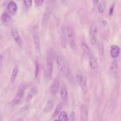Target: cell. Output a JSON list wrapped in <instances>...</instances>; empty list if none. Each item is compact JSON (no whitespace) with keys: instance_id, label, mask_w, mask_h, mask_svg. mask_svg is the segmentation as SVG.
<instances>
[{"instance_id":"obj_1","label":"cell","mask_w":121,"mask_h":121,"mask_svg":"<svg viewBox=\"0 0 121 121\" xmlns=\"http://www.w3.org/2000/svg\"><path fill=\"white\" fill-rule=\"evenodd\" d=\"M46 59V68L45 72V77L46 79L48 81L52 78L53 66L52 57L49 52L47 53Z\"/></svg>"},{"instance_id":"obj_2","label":"cell","mask_w":121,"mask_h":121,"mask_svg":"<svg viewBox=\"0 0 121 121\" xmlns=\"http://www.w3.org/2000/svg\"><path fill=\"white\" fill-rule=\"evenodd\" d=\"M27 86L26 83H23L20 86L17 93L13 100L12 104L13 105H16L19 103L21 98L24 94L25 90Z\"/></svg>"},{"instance_id":"obj_3","label":"cell","mask_w":121,"mask_h":121,"mask_svg":"<svg viewBox=\"0 0 121 121\" xmlns=\"http://www.w3.org/2000/svg\"><path fill=\"white\" fill-rule=\"evenodd\" d=\"M68 38L71 47L74 48L76 47L75 34L73 29L70 27L67 28Z\"/></svg>"},{"instance_id":"obj_4","label":"cell","mask_w":121,"mask_h":121,"mask_svg":"<svg viewBox=\"0 0 121 121\" xmlns=\"http://www.w3.org/2000/svg\"><path fill=\"white\" fill-rule=\"evenodd\" d=\"M98 29L97 26L93 25L91 27L90 31V41L92 45L95 43L97 40Z\"/></svg>"},{"instance_id":"obj_5","label":"cell","mask_w":121,"mask_h":121,"mask_svg":"<svg viewBox=\"0 0 121 121\" xmlns=\"http://www.w3.org/2000/svg\"><path fill=\"white\" fill-rule=\"evenodd\" d=\"M59 85V81L58 78H56L54 80L50 87V90L53 95L55 94L58 90Z\"/></svg>"},{"instance_id":"obj_6","label":"cell","mask_w":121,"mask_h":121,"mask_svg":"<svg viewBox=\"0 0 121 121\" xmlns=\"http://www.w3.org/2000/svg\"><path fill=\"white\" fill-rule=\"evenodd\" d=\"M1 19L4 24L6 26L9 25L11 21L10 15L6 12H4L2 14L1 17Z\"/></svg>"},{"instance_id":"obj_7","label":"cell","mask_w":121,"mask_h":121,"mask_svg":"<svg viewBox=\"0 0 121 121\" xmlns=\"http://www.w3.org/2000/svg\"><path fill=\"white\" fill-rule=\"evenodd\" d=\"M120 52V48L117 45H114L111 46L110 53L112 57L115 58L117 57L119 54Z\"/></svg>"},{"instance_id":"obj_8","label":"cell","mask_w":121,"mask_h":121,"mask_svg":"<svg viewBox=\"0 0 121 121\" xmlns=\"http://www.w3.org/2000/svg\"><path fill=\"white\" fill-rule=\"evenodd\" d=\"M81 121H87L88 118V112L86 107L82 105L81 107Z\"/></svg>"},{"instance_id":"obj_9","label":"cell","mask_w":121,"mask_h":121,"mask_svg":"<svg viewBox=\"0 0 121 121\" xmlns=\"http://www.w3.org/2000/svg\"><path fill=\"white\" fill-rule=\"evenodd\" d=\"M56 59L58 70L60 71H63L65 69V65L62 59L60 56L57 55Z\"/></svg>"},{"instance_id":"obj_10","label":"cell","mask_w":121,"mask_h":121,"mask_svg":"<svg viewBox=\"0 0 121 121\" xmlns=\"http://www.w3.org/2000/svg\"><path fill=\"white\" fill-rule=\"evenodd\" d=\"M79 84L83 93L86 94L87 92L88 88L86 78L85 76H82Z\"/></svg>"},{"instance_id":"obj_11","label":"cell","mask_w":121,"mask_h":121,"mask_svg":"<svg viewBox=\"0 0 121 121\" xmlns=\"http://www.w3.org/2000/svg\"><path fill=\"white\" fill-rule=\"evenodd\" d=\"M12 34L15 41L19 46L22 45V42L19 35L17 30L13 29L12 30Z\"/></svg>"},{"instance_id":"obj_12","label":"cell","mask_w":121,"mask_h":121,"mask_svg":"<svg viewBox=\"0 0 121 121\" xmlns=\"http://www.w3.org/2000/svg\"><path fill=\"white\" fill-rule=\"evenodd\" d=\"M8 8L9 11L10 13L12 14H14L17 10L16 4L13 1H11L8 5Z\"/></svg>"},{"instance_id":"obj_13","label":"cell","mask_w":121,"mask_h":121,"mask_svg":"<svg viewBox=\"0 0 121 121\" xmlns=\"http://www.w3.org/2000/svg\"><path fill=\"white\" fill-rule=\"evenodd\" d=\"M54 105L53 102L51 100H48L44 107L43 112L45 113L50 112L52 110Z\"/></svg>"},{"instance_id":"obj_14","label":"cell","mask_w":121,"mask_h":121,"mask_svg":"<svg viewBox=\"0 0 121 121\" xmlns=\"http://www.w3.org/2000/svg\"><path fill=\"white\" fill-rule=\"evenodd\" d=\"M37 88L35 87H33L27 95L26 101L28 102L30 101L37 93Z\"/></svg>"},{"instance_id":"obj_15","label":"cell","mask_w":121,"mask_h":121,"mask_svg":"<svg viewBox=\"0 0 121 121\" xmlns=\"http://www.w3.org/2000/svg\"><path fill=\"white\" fill-rule=\"evenodd\" d=\"M60 97L61 99L64 100L67 99L68 98V94L67 89L65 86L63 85L62 86L60 91Z\"/></svg>"},{"instance_id":"obj_16","label":"cell","mask_w":121,"mask_h":121,"mask_svg":"<svg viewBox=\"0 0 121 121\" xmlns=\"http://www.w3.org/2000/svg\"><path fill=\"white\" fill-rule=\"evenodd\" d=\"M117 61L116 60H114L112 64L110 69L111 72L115 76L117 75Z\"/></svg>"},{"instance_id":"obj_17","label":"cell","mask_w":121,"mask_h":121,"mask_svg":"<svg viewBox=\"0 0 121 121\" xmlns=\"http://www.w3.org/2000/svg\"><path fill=\"white\" fill-rule=\"evenodd\" d=\"M59 121H67L68 118L67 113L65 111H62L59 114L58 117Z\"/></svg>"},{"instance_id":"obj_18","label":"cell","mask_w":121,"mask_h":121,"mask_svg":"<svg viewBox=\"0 0 121 121\" xmlns=\"http://www.w3.org/2000/svg\"><path fill=\"white\" fill-rule=\"evenodd\" d=\"M90 65L92 69H95L97 65V61L94 56L92 55L90 58Z\"/></svg>"},{"instance_id":"obj_19","label":"cell","mask_w":121,"mask_h":121,"mask_svg":"<svg viewBox=\"0 0 121 121\" xmlns=\"http://www.w3.org/2000/svg\"><path fill=\"white\" fill-rule=\"evenodd\" d=\"M34 43L36 48L39 50L40 48V41L38 35L36 34H34L33 36Z\"/></svg>"},{"instance_id":"obj_20","label":"cell","mask_w":121,"mask_h":121,"mask_svg":"<svg viewBox=\"0 0 121 121\" xmlns=\"http://www.w3.org/2000/svg\"><path fill=\"white\" fill-rule=\"evenodd\" d=\"M18 72V68L17 66H16L13 69L11 77V80L12 82H13L15 80L17 74Z\"/></svg>"},{"instance_id":"obj_21","label":"cell","mask_w":121,"mask_h":121,"mask_svg":"<svg viewBox=\"0 0 121 121\" xmlns=\"http://www.w3.org/2000/svg\"><path fill=\"white\" fill-rule=\"evenodd\" d=\"M48 17V14L47 13H45L43 16L42 22V24L43 26H45L47 24Z\"/></svg>"},{"instance_id":"obj_22","label":"cell","mask_w":121,"mask_h":121,"mask_svg":"<svg viewBox=\"0 0 121 121\" xmlns=\"http://www.w3.org/2000/svg\"><path fill=\"white\" fill-rule=\"evenodd\" d=\"M76 78L77 82L79 84L81 81L82 77L81 72L79 70L77 72L76 74Z\"/></svg>"},{"instance_id":"obj_23","label":"cell","mask_w":121,"mask_h":121,"mask_svg":"<svg viewBox=\"0 0 121 121\" xmlns=\"http://www.w3.org/2000/svg\"><path fill=\"white\" fill-rule=\"evenodd\" d=\"M62 105L63 103H60L57 105L53 115V117H55L58 113L62 107Z\"/></svg>"},{"instance_id":"obj_24","label":"cell","mask_w":121,"mask_h":121,"mask_svg":"<svg viewBox=\"0 0 121 121\" xmlns=\"http://www.w3.org/2000/svg\"><path fill=\"white\" fill-rule=\"evenodd\" d=\"M105 4L104 2L102 1L100 2L98 8V10L100 13H103L104 11Z\"/></svg>"},{"instance_id":"obj_25","label":"cell","mask_w":121,"mask_h":121,"mask_svg":"<svg viewBox=\"0 0 121 121\" xmlns=\"http://www.w3.org/2000/svg\"><path fill=\"white\" fill-rule=\"evenodd\" d=\"M49 52L52 57L54 59L56 58L57 55L55 51L53 48H50Z\"/></svg>"},{"instance_id":"obj_26","label":"cell","mask_w":121,"mask_h":121,"mask_svg":"<svg viewBox=\"0 0 121 121\" xmlns=\"http://www.w3.org/2000/svg\"><path fill=\"white\" fill-rule=\"evenodd\" d=\"M98 47L100 53L103 55L104 54V45L102 43L100 42L99 43Z\"/></svg>"},{"instance_id":"obj_27","label":"cell","mask_w":121,"mask_h":121,"mask_svg":"<svg viewBox=\"0 0 121 121\" xmlns=\"http://www.w3.org/2000/svg\"><path fill=\"white\" fill-rule=\"evenodd\" d=\"M35 78L37 77L38 74L39 69V65L38 62L37 60L35 61Z\"/></svg>"},{"instance_id":"obj_28","label":"cell","mask_w":121,"mask_h":121,"mask_svg":"<svg viewBox=\"0 0 121 121\" xmlns=\"http://www.w3.org/2000/svg\"><path fill=\"white\" fill-rule=\"evenodd\" d=\"M61 43L63 47L64 48L66 47L67 41L66 38L64 35H62L61 38Z\"/></svg>"},{"instance_id":"obj_29","label":"cell","mask_w":121,"mask_h":121,"mask_svg":"<svg viewBox=\"0 0 121 121\" xmlns=\"http://www.w3.org/2000/svg\"><path fill=\"white\" fill-rule=\"evenodd\" d=\"M82 46L85 52L87 54H89L90 52V50L88 46L84 43H82Z\"/></svg>"},{"instance_id":"obj_30","label":"cell","mask_w":121,"mask_h":121,"mask_svg":"<svg viewBox=\"0 0 121 121\" xmlns=\"http://www.w3.org/2000/svg\"><path fill=\"white\" fill-rule=\"evenodd\" d=\"M75 113L73 111H72L67 121H75Z\"/></svg>"},{"instance_id":"obj_31","label":"cell","mask_w":121,"mask_h":121,"mask_svg":"<svg viewBox=\"0 0 121 121\" xmlns=\"http://www.w3.org/2000/svg\"><path fill=\"white\" fill-rule=\"evenodd\" d=\"M24 4L27 8H29L31 6L32 3V0H24Z\"/></svg>"},{"instance_id":"obj_32","label":"cell","mask_w":121,"mask_h":121,"mask_svg":"<svg viewBox=\"0 0 121 121\" xmlns=\"http://www.w3.org/2000/svg\"><path fill=\"white\" fill-rule=\"evenodd\" d=\"M115 4L113 3L110 7L109 12V15H111L112 14L114 6H115Z\"/></svg>"},{"instance_id":"obj_33","label":"cell","mask_w":121,"mask_h":121,"mask_svg":"<svg viewBox=\"0 0 121 121\" xmlns=\"http://www.w3.org/2000/svg\"><path fill=\"white\" fill-rule=\"evenodd\" d=\"M35 1L36 4L38 6L42 5L43 2V0H35Z\"/></svg>"},{"instance_id":"obj_34","label":"cell","mask_w":121,"mask_h":121,"mask_svg":"<svg viewBox=\"0 0 121 121\" xmlns=\"http://www.w3.org/2000/svg\"><path fill=\"white\" fill-rule=\"evenodd\" d=\"M28 108V105L26 104L22 107L21 109V112H23L26 110Z\"/></svg>"},{"instance_id":"obj_35","label":"cell","mask_w":121,"mask_h":121,"mask_svg":"<svg viewBox=\"0 0 121 121\" xmlns=\"http://www.w3.org/2000/svg\"><path fill=\"white\" fill-rule=\"evenodd\" d=\"M98 0H94L93 1V3L94 5L95 6L97 5L98 2Z\"/></svg>"},{"instance_id":"obj_36","label":"cell","mask_w":121,"mask_h":121,"mask_svg":"<svg viewBox=\"0 0 121 121\" xmlns=\"http://www.w3.org/2000/svg\"><path fill=\"white\" fill-rule=\"evenodd\" d=\"M3 60V56L2 55L0 54V65H1Z\"/></svg>"},{"instance_id":"obj_37","label":"cell","mask_w":121,"mask_h":121,"mask_svg":"<svg viewBox=\"0 0 121 121\" xmlns=\"http://www.w3.org/2000/svg\"><path fill=\"white\" fill-rule=\"evenodd\" d=\"M102 24L104 26H106L107 24V22L105 20H103L102 21Z\"/></svg>"},{"instance_id":"obj_38","label":"cell","mask_w":121,"mask_h":121,"mask_svg":"<svg viewBox=\"0 0 121 121\" xmlns=\"http://www.w3.org/2000/svg\"><path fill=\"white\" fill-rule=\"evenodd\" d=\"M59 20L58 18H57L56 20V23L57 25H59Z\"/></svg>"},{"instance_id":"obj_39","label":"cell","mask_w":121,"mask_h":121,"mask_svg":"<svg viewBox=\"0 0 121 121\" xmlns=\"http://www.w3.org/2000/svg\"><path fill=\"white\" fill-rule=\"evenodd\" d=\"M18 121H23L21 118H20L18 119Z\"/></svg>"},{"instance_id":"obj_40","label":"cell","mask_w":121,"mask_h":121,"mask_svg":"<svg viewBox=\"0 0 121 121\" xmlns=\"http://www.w3.org/2000/svg\"><path fill=\"white\" fill-rule=\"evenodd\" d=\"M54 121H59L58 120H54Z\"/></svg>"}]
</instances>
